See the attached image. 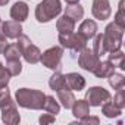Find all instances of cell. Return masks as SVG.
Masks as SVG:
<instances>
[{"instance_id":"obj_1","label":"cell","mask_w":125,"mask_h":125,"mask_svg":"<svg viewBox=\"0 0 125 125\" xmlns=\"http://www.w3.org/2000/svg\"><path fill=\"white\" fill-rule=\"evenodd\" d=\"M0 109H2V121L8 125H18L21 122L19 112L15 102L10 97L8 85H0Z\"/></svg>"},{"instance_id":"obj_2","label":"cell","mask_w":125,"mask_h":125,"mask_svg":"<svg viewBox=\"0 0 125 125\" xmlns=\"http://www.w3.org/2000/svg\"><path fill=\"white\" fill-rule=\"evenodd\" d=\"M44 100H46V94L40 90L19 88L15 93V103H18L21 107L25 109H32V110L43 109Z\"/></svg>"},{"instance_id":"obj_3","label":"cell","mask_w":125,"mask_h":125,"mask_svg":"<svg viewBox=\"0 0 125 125\" xmlns=\"http://www.w3.org/2000/svg\"><path fill=\"white\" fill-rule=\"evenodd\" d=\"M62 12L60 0H43L35 8V19L38 22H50Z\"/></svg>"},{"instance_id":"obj_4","label":"cell","mask_w":125,"mask_h":125,"mask_svg":"<svg viewBox=\"0 0 125 125\" xmlns=\"http://www.w3.org/2000/svg\"><path fill=\"white\" fill-rule=\"evenodd\" d=\"M124 31H125V28L116 25L115 22H110V24L106 27L104 34H103V43H104L106 52H113V50L121 49Z\"/></svg>"},{"instance_id":"obj_5","label":"cell","mask_w":125,"mask_h":125,"mask_svg":"<svg viewBox=\"0 0 125 125\" xmlns=\"http://www.w3.org/2000/svg\"><path fill=\"white\" fill-rule=\"evenodd\" d=\"M16 46L21 52V56L25 59V62L31 65H35L37 62H40V56H41V52L37 46L32 44V41L30 40V37L21 34L18 37V41H16Z\"/></svg>"},{"instance_id":"obj_6","label":"cell","mask_w":125,"mask_h":125,"mask_svg":"<svg viewBox=\"0 0 125 125\" xmlns=\"http://www.w3.org/2000/svg\"><path fill=\"white\" fill-rule=\"evenodd\" d=\"M87 38H84L80 32H71V34H59V43L60 47L69 49L75 53H80L83 49L87 47Z\"/></svg>"},{"instance_id":"obj_7","label":"cell","mask_w":125,"mask_h":125,"mask_svg":"<svg viewBox=\"0 0 125 125\" xmlns=\"http://www.w3.org/2000/svg\"><path fill=\"white\" fill-rule=\"evenodd\" d=\"M63 56V47L60 46H53L50 49H47L44 53H41L40 56V62L43 63V66L49 68V69H59L60 68V60Z\"/></svg>"},{"instance_id":"obj_8","label":"cell","mask_w":125,"mask_h":125,"mask_svg":"<svg viewBox=\"0 0 125 125\" xmlns=\"http://www.w3.org/2000/svg\"><path fill=\"white\" fill-rule=\"evenodd\" d=\"M112 99L110 93L103 88V87H91L87 93H85V100L90 106H102L103 103L109 102Z\"/></svg>"},{"instance_id":"obj_9","label":"cell","mask_w":125,"mask_h":125,"mask_svg":"<svg viewBox=\"0 0 125 125\" xmlns=\"http://www.w3.org/2000/svg\"><path fill=\"white\" fill-rule=\"evenodd\" d=\"M100 62V57L93 52V49H83L80 52V56H78V65L84 69V71H88V72H93L94 68L99 65Z\"/></svg>"},{"instance_id":"obj_10","label":"cell","mask_w":125,"mask_h":125,"mask_svg":"<svg viewBox=\"0 0 125 125\" xmlns=\"http://www.w3.org/2000/svg\"><path fill=\"white\" fill-rule=\"evenodd\" d=\"M91 13L96 19L104 21L109 19L112 9H110V3L109 0H93V8H91Z\"/></svg>"},{"instance_id":"obj_11","label":"cell","mask_w":125,"mask_h":125,"mask_svg":"<svg viewBox=\"0 0 125 125\" xmlns=\"http://www.w3.org/2000/svg\"><path fill=\"white\" fill-rule=\"evenodd\" d=\"M65 84L71 91H81L85 87V78L78 72H71L65 75Z\"/></svg>"},{"instance_id":"obj_12","label":"cell","mask_w":125,"mask_h":125,"mask_svg":"<svg viewBox=\"0 0 125 125\" xmlns=\"http://www.w3.org/2000/svg\"><path fill=\"white\" fill-rule=\"evenodd\" d=\"M2 31L5 34L6 38H18L21 34H22V27H21V22H16V21H6L2 24Z\"/></svg>"},{"instance_id":"obj_13","label":"cell","mask_w":125,"mask_h":125,"mask_svg":"<svg viewBox=\"0 0 125 125\" xmlns=\"http://www.w3.org/2000/svg\"><path fill=\"white\" fill-rule=\"evenodd\" d=\"M28 5L25 2H16L10 9V16L16 22H24L28 18Z\"/></svg>"},{"instance_id":"obj_14","label":"cell","mask_w":125,"mask_h":125,"mask_svg":"<svg viewBox=\"0 0 125 125\" xmlns=\"http://www.w3.org/2000/svg\"><path fill=\"white\" fill-rule=\"evenodd\" d=\"M56 93H57V100L62 103V106H63L65 109H71L72 104H74V102L77 100L75 96H74V93H72L68 87L60 88V90H57Z\"/></svg>"},{"instance_id":"obj_15","label":"cell","mask_w":125,"mask_h":125,"mask_svg":"<svg viewBox=\"0 0 125 125\" xmlns=\"http://www.w3.org/2000/svg\"><path fill=\"white\" fill-rule=\"evenodd\" d=\"M78 32H80L84 38L90 40V38H93V37L97 34V24H96L93 19H85V21H83V24L80 25Z\"/></svg>"},{"instance_id":"obj_16","label":"cell","mask_w":125,"mask_h":125,"mask_svg":"<svg viewBox=\"0 0 125 125\" xmlns=\"http://www.w3.org/2000/svg\"><path fill=\"white\" fill-rule=\"evenodd\" d=\"M71 109H72V115H74L78 121H80L81 118L90 115V104L87 103L85 99H84V100H75Z\"/></svg>"},{"instance_id":"obj_17","label":"cell","mask_w":125,"mask_h":125,"mask_svg":"<svg viewBox=\"0 0 125 125\" xmlns=\"http://www.w3.org/2000/svg\"><path fill=\"white\" fill-rule=\"evenodd\" d=\"M56 28H57L59 34H71V32H74V30H75V22H74L71 18H68L66 15H63V16H60V18L57 19Z\"/></svg>"},{"instance_id":"obj_18","label":"cell","mask_w":125,"mask_h":125,"mask_svg":"<svg viewBox=\"0 0 125 125\" xmlns=\"http://www.w3.org/2000/svg\"><path fill=\"white\" fill-rule=\"evenodd\" d=\"M112 72H115V66L110 63L109 60H104V62H99V65L94 68L93 74L96 75V78H107Z\"/></svg>"},{"instance_id":"obj_19","label":"cell","mask_w":125,"mask_h":125,"mask_svg":"<svg viewBox=\"0 0 125 125\" xmlns=\"http://www.w3.org/2000/svg\"><path fill=\"white\" fill-rule=\"evenodd\" d=\"M65 15L68 18H71L74 22L83 19L84 16V8L80 5V3H75V5H68L66 9H65Z\"/></svg>"},{"instance_id":"obj_20","label":"cell","mask_w":125,"mask_h":125,"mask_svg":"<svg viewBox=\"0 0 125 125\" xmlns=\"http://www.w3.org/2000/svg\"><path fill=\"white\" fill-rule=\"evenodd\" d=\"M102 113L106 116V118H118L121 113H122V109L118 107L113 102H106L102 104Z\"/></svg>"},{"instance_id":"obj_21","label":"cell","mask_w":125,"mask_h":125,"mask_svg":"<svg viewBox=\"0 0 125 125\" xmlns=\"http://www.w3.org/2000/svg\"><path fill=\"white\" fill-rule=\"evenodd\" d=\"M107 60L113 66H118L121 69H125V63H124V52L121 49L113 50V52H107Z\"/></svg>"},{"instance_id":"obj_22","label":"cell","mask_w":125,"mask_h":125,"mask_svg":"<svg viewBox=\"0 0 125 125\" xmlns=\"http://www.w3.org/2000/svg\"><path fill=\"white\" fill-rule=\"evenodd\" d=\"M49 87L52 88V90H54V91H57V90H60V88H63V87H66V84H65V75L62 74V72H54L52 77H50V80H49Z\"/></svg>"},{"instance_id":"obj_23","label":"cell","mask_w":125,"mask_h":125,"mask_svg":"<svg viewBox=\"0 0 125 125\" xmlns=\"http://www.w3.org/2000/svg\"><path fill=\"white\" fill-rule=\"evenodd\" d=\"M107 81H109V85L113 90H119L125 85V77L122 74H118V72H112L107 77Z\"/></svg>"},{"instance_id":"obj_24","label":"cell","mask_w":125,"mask_h":125,"mask_svg":"<svg viewBox=\"0 0 125 125\" xmlns=\"http://www.w3.org/2000/svg\"><path fill=\"white\" fill-rule=\"evenodd\" d=\"M43 109H44L47 113H52V115L56 116V113H59V110H60V106H59V103L54 100L53 96H46V100H44Z\"/></svg>"},{"instance_id":"obj_25","label":"cell","mask_w":125,"mask_h":125,"mask_svg":"<svg viewBox=\"0 0 125 125\" xmlns=\"http://www.w3.org/2000/svg\"><path fill=\"white\" fill-rule=\"evenodd\" d=\"M3 54H5L6 60H19V57H21V52H19L16 43H13V44H8L6 49L3 50Z\"/></svg>"},{"instance_id":"obj_26","label":"cell","mask_w":125,"mask_h":125,"mask_svg":"<svg viewBox=\"0 0 125 125\" xmlns=\"http://www.w3.org/2000/svg\"><path fill=\"white\" fill-rule=\"evenodd\" d=\"M93 38H94V43H93V52H94L99 57H102L103 54L107 53L106 49H104V43H103V34H96Z\"/></svg>"},{"instance_id":"obj_27","label":"cell","mask_w":125,"mask_h":125,"mask_svg":"<svg viewBox=\"0 0 125 125\" xmlns=\"http://www.w3.org/2000/svg\"><path fill=\"white\" fill-rule=\"evenodd\" d=\"M6 71L10 77H16L22 72V63L21 60H6Z\"/></svg>"},{"instance_id":"obj_28","label":"cell","mask_w":125,"mask_h":125,"mask_svg":"<svg viewBox=\"0 0 125 125\" xmlns=\"http://www.w3.org/2000/svg\"><path fill=\"white\" fill-rule=\"evenodd\" d=\"M124 3H125V0H121L119 2V9L115 15V21H113L116 25H119L122 28H125V8H124Z\"/></svg>"},{"instance_id":"obj_29","label":"cell","mask_w":125,"mask_h":125,"mask_svg":"<svg viewBox=\"0 0 125 125\" xmlns=\"http://www.w3.org/2000/svg\"><path fill=\"white\" fill-rule=\"evenodd\" d=\"M113 103L118 107H121V109L125 106V90H124V87L119 88V90H116V94L113 97Z\"/></svg>"},{"instance_id":"obj_30","label":"cell","mask_w":125,"mask_h":125,"mask_svg":"<svg viewBox=\"0 0 125 125\" xmlns=\"http://www.w3.org/2000/svg\"><path fill=\"white\" fill-rule=\"evenodd\" d=\"M9 80H10L9 72H8L6 68L2 65V62H0V85H8V84H9Z\"/></svg>"},{"instance_id":"obj_31","label":"cell","mask_w":125,"mask_h":125,"mask_svg":"<svg viewBox=\"0 0 125 125\" xmlns=\"http://www.w3.org/2000/svg\"><path fill=\"white\" fill-rule=\"evenodd\" d=\"M54 119H56L54 115H52V113H46V115H41V116H40L38 122H40L41 125H47V124H53Z\"/></svg>"},{"instance_id":"obj_32","label":"cell","mask_w":125,"mask_h":125,"mask_svg":"<svg viewBox=\"0 0 125 125\" xmlns=\"http://www.w3.org/2000/svg\"><path fill=\"white\" fill-rule=\"evenodd\" d=\"M80 122L81 124H85V125H90V124H94V125H97L99 122H100V119L97 118V116H84V118H81L80 119Z\"/></svg>"},{"instance_id":"obj_33","label":"cell","mask_w":125,"mask_h":125,"mask_svg":"<svg viewBox=\"0 0 125 125\" xmlns=\"http://www.w3.org/2000/svg\"><path fill=\"white\" fill-rule=\"evenodd\" d=\"M65 2L68 3V5H75V3H78L80 0H65Z\"/></svg>"},{"instance_id":"obj_34","label":"cell","mask_w":125,"mask_h":125,"mask_svg":"<svg viewBox=\"0 0 125 125\" xmlns=\"http://www.w3.org/2000/svg\"><path fill=\"white\" fill-rule=\"evenodd\" d=\"M6 37H5V34H3V31H2V25H0V40H5Z\"/></svg>"},{"instance_id":"obj_35","label":"cell","mask_w":125,"mask_h":125,"mask_svg":"<svg viewBox=\"0 0 125 125\" xmlns=\"http://www.w3.org/2000/svg\"><path fill=\"white\" fill-rule=\"evenodd\" d=\"M8 3H9V0H0V6H5Z\"/></svg>"},{"instance_id":"obj_36","label":"cell","mask_w":125,"mask_h":125,"mask_svg":"<svg viewBox=\"0 0 125 125\" xmlns=\"http://www.w3.org/2000/svg\"><path fill=\"white\" fill-rule=\"evenodd\" d=\"M0 22H2V21H0Z\"/></svg>"}]
</instances>
